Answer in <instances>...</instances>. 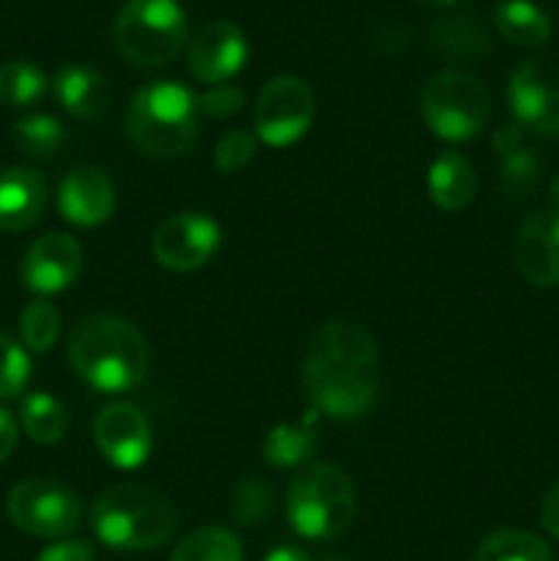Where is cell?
Returning a JSON list of instances; mask_svg holds the SVG:
<instances>
[{"label":"cell","mask_w":559,"mask_h":561,"mask_svg":"<svg viewBox=\"0 0 559 561\" xmlns=\"http://www.w3.org/2000/svg\"><path fill=\"white\" fill-rule=\"evenodd\" d=\"M173 561H241V542L233 531L203 526L179 542Z\"/></svg>","instance_id":"23"},{"label":"cell","mask_w":559,"mask_h":561,"mask_svg":"<svg viewBox=\"0 0 559 561\" xmlns=\"http://www.w3.org/2000/svg\"><path fill=\"white\" fill-rule=\"evenodd\" d=\"M515 266L537 288L559 285V208L532 214L515 236Z\"/></svg>","instance_id":"14"},{"label":"cell","mask_w":559,"mask_h":561,"mask_svg":"<svg viewBox=\"0 0 559 561\" xmlns=\"http://www.w3.org/2000/svg\"><path fill=\"white\" fill-rule=\"evenodd\" d=\"M186 42V16L175 0H129L115 20V44L137 66H164Z\"/></svg>","instance_id":"6"},{"label":"cell","mask_w":559,"mask_h":561,"mask_svg":"<svg viewBox=\"0 0 559 561\" xmlns=\"http://www.w3.org/2000/svg\"><path fill=\"white\" fill-rule=\"evenodd\" d=\"M510 107L515 124L540 135H559V55H540L510 77Z\"/></svg>","instance_id":"10"},{"label":"cell","mask_w":559,"mask_h":561,"mask_svg":"<svg viewBox=\"0 0 559 561\" xmlns=\"http://www.w3.org/2000/svg\"><path fill=\"white\" fill-rule=\"evenodd\" d=\"M420 3L436 5V9H449V5H455V3H458V0H420Z\"/></svg>","instance_id":"39"},{"label":"cell","mask_w":559,"mask_h":561,"mask_svg":"<svg viewBox=\"0 0 559 561\" xmlns=\"http://www.w3.org/2000/svg\"><path fill=\"white\" fill-rule=\"evenodd\" d=\"M493 151L499 153V157H510V153L521 151V142H524V126L521 124H504L502 129L493 131Z\"/></svg>","instance_id":"35"},{"label":"cell","mask_w":559,"mask_h":561,"mask_svg":"<svg viewBox=\"0 0 559 561\" xmlns=\"http://www.w3.org/2000/svg\"><path fill=\"white\" fill-rule=\"evenodd\" d=\"M263 458L269 466L277 469H294V466L307 463L318 449L316 416H305L301 422H285V425L272 427L263 438Z\"/></svg>","instance_id":"20"},{"label":"cell","mask_w":559,"mask_h":561,"mask_svg":"<svg viewBox=\"0 0 559 561\" xmlns=\"http://www.w3.org/2000/svg\"><path fill=\"white\" fill-rule=\"evenodd\" d=\"M247 60L244 33L233 22H208L195 33L190 44V71L201 82L223 85L241 71Z\"/></svg>","instance_id":"15"},{"label":"cell","mask_w":559,"mask_h":561,"mask_svg":"<svg viewBox=\"0 0 559 561\" xmlns=\"http://www.w3.org/2000/svg\"><path fill=\"white\" fill-rule=\"evenodd\" d=\"M31 378V359L25 348L9 334H0V400L16 398Z\"/></svg>","instance_id":"29"},{"label":"cell","mask_w":559,"mask_h":561,"mask_svg":"<svg viewBox=\"0 0 559 561\" xmlns=\"http://www.w3.org/2000/svg\"><path fill=\"white\" fill-rule=\"evenodd\" d=\"M20 334L25 348L47 354L60 334V312L44 299L31 301L20 316Z\"/></svg>","instance_id":"27"},{"label":"cell","mask_w":559,"mask_h":561,"mask_svg":"<svg viewBox=\"0 0 559 561\" xmlns=\"http://www.w3.org/2000/svg\"><path fill=\"white\" fill-rule=\"evenodd\" d=\"M22 431L36 444H58L66 433V411L53 394L31 392L20 403Z\"/></svg>","instance_id":"22"},{"label":"cell","mask_w":559,"mask_h":561,"mask_svg":"<svg viewBox=\"0 0 559 561\" xmlns=\"http://www.w3.org/2000/svg\"><path fill=\"white\" fill-rule=\"evenodd\" d=\"M493 20H497L499 33L518 47H540L551 36L548 16L529 0H504L497 5Z\"/></svg>","instance_id":"21"},{"label":"cell","mask_w":559,"mask_h":561,"mask_svg":"<svg viewBox=\"0 0 559 561\" xmlns=\"http://www.w3.org/2000/svg\"><path fill=\"white\" fill-rule=\"evenodd\" d=\"M316 118V96L299 77H274L266 82L255 104V137L266 146H294L307 135Z\"/></svg>","instance_id":"9"},{"label":"cell","mask_w":559,"mask_h":561,"mask_svg":"<svg viewBox=\"0 0 559 561\" xmlns=\"http://www.w3.org/2000/svg\"><path fill=\"white\" fill-rule=\"evenodd\" d=\"M91 526L99 540L115 551H148L175 535L179 513L173 502L153 488L124 482L96 499Z\"/></svg>","instance_id":"3"},{"label":"cell","mask_w":559,"mask_h":561,"mask_svg":"<svg viewBox=\"0 0 559 561\" xmlns=\"http://www.w3.org/2000/svg\"><path fill=\"white\" fill-rule=\"evenodd\" d=\"M301 383L312 409L332 420L367 414L381 387V359L370 332L349 318L318 329L301 359Z\"/></svg>","instance_id":"1"},{"label":"cell","mask_w":559,"mask_h":561,"mask_svg":"<svg viewBox=\"0 0 559 561\" xmlns=\"http://www.w3.org/2000/svg\"><path fill=\"white\" fill-rule=\"evenodd\" d=\"M263 561H310V559H307V553L299 551V548L280 546V548H274V551L269 553Z\"/></svg>","instance_id":"38"},{"label":"cell","mask_w":559,"mask_h":561,"mask_svg":"<svg viewBox=\"0 0 559 561\" xmlns=\"http://www.w3.org/2000/svg\"><path fill=\"white\" fill-rule=\"evenodd\" d=\"M64 126L53 115H27L14 126V142L27 157H49L64 146Z\"/></svg>","instance_id":"28"},{"label":"cell","mask_w":559,"mask_h":561,"mask_svg":"<svg viewBox=\"0 0 559 561\" xmlns=\"http://www.w3.org/2000/svg\"><path fill=\"white\" fill-rule=\"evenodd\" d=\"M475 561H554V553L529 531H497L477 548Z\"/></svg>","instance_id":"24"},{"label":"cell","mask_w":559,"mask_h":561,"mask_svg":"<svg viewBox=\"0 0 559 561\" xmlns=\"http://www.w3.org/2000/svg\"><path fill=\"white\" fill-rule=\"evenodd\" d=\"M82 272V247L69 233H47L22 257V283L33 294L53 296L69 288Z\"/></svg>","instance_id":"13"},{"label":"cell","mask_w":559,"mask_h":561,"mask_svg":"<svg viewBox=\"0 0 559 561\" xmlns=\"http://www.w3.org/2000/svg\"><path fill=\"white\" fill-rule=\"evenodd\" d=\"M47 206V181L31 168L0 173V230L20 233L38 222Z\"/></svg>","instance_id":"17"},{"label":"cell","mask_w":559,"mask_h":561,"mask_svg":"<svg viewBox=\"0 0 559 561\" xmlns=\"http://www.w3.org/2000/svg\"><path fill=\"white\" fill-rule=\"evenodd\" d=\"M537 175H540V159L529 148H521V151L504 157L502 186L510 195H526L537 184Z\"/></svg>","instance_id":"32"},{"label":"cell","mask_w":559,"mask_h":561,"mask_svg":"<svg viewBox=\"0 0 559 561\" xmlns=\"http://www.w3.org/2000/svg\"><path fill=\"white\" fill-rule=\"evenodd\" d=\"M477 192L475 168L460 153L442 151L427 170V195L442 211H460Z\"/></svg>","instance_id":"19"},{"label":"cell","mask_w":559,"mask_h":561,"mask_svg":"<svg viewBox=\"0 0 559 561\" xmlns=\"http://www.w3.org/2000/svg\"><path fill=\"white\" fill-rule=\"evenodd\" d=\"M422 115L442 140H475L491 118V96L469 71L449 69L427 80L422 91Z\"/></svg>","instance_id":"7"},{"label":"cell","mask_w":559,"mask_h":561,"mask_svg":"<svg viewBox=\"0 0 559 561\" xmlns=\"http://www.w3.org/2000/svg\"><path fill=\"white\" fill-rule=\"evenodd\" d=\"M540 524L554 540H559V480L548 488V493L543 496L540 504Z\"/></svg>","instance_id":"36"},{"label":"cell","mask_w":559,"mask_h":561,"mask_svg":"<svg viewBox=\"0 0 559 561\" xmlns=\"http://www.w3.org/2000/svg\"><path fill=\"white\" fill-rule=\"evenodd\" d=\"M244 107V93L233 85H214L197 96V113L212 118H230Z\"/></svg>","instance_id":"33"},{"label":"cell","mask_w":559,"mask_h":561,"mask_svg":"<svg viewBox=\"0 0 559 561\" xmlns=\"http://www.w3.org/2000/svg\"><path fill=\"white\" fill-rule=\"evenodd\" d=\"M197 96L181 82H153L129 107V135L151 157H175L197 135Z\"/></svg>","instance_id":"5"},{"label":"cell","mask_w":559,"mask_h":561,"mask_svg":"<svg viewBox=\"0 0 559 561\" xmlns=\"http://www.w3.org/2000/svg\"><path fill=\"white\" fill-rule=\"evenodd\" d=\"M99 453L115 469H140L151 455V425L132 403H110L93 422Z\"/></svg>","instance_id":"12"},{"label":"cell","mask_w":559,"mask_h":561,"mask_svg":"<svg viewBox=\"0 0 559 561\" xmlns=\"http://www.w3.org/2000/svg\"><path fill=\"white\" fill-rule=\"evenodd\" d=\"M58 208L66 222L77 228H96L113 217V181L99 168H75L60 181Z\"/></svg>","instance_id":"16"},{"label":"cell","mask_w":559,"mask_h":561,"mask_svg":"<svg viewBox=\"0 0 559 561\" xmlns=\"http://www.w3.org/2000/svg\"><path fill=\"white\" fill-rule=\"evenodd\" d=\"M433 42L444 55L466 58V55H480L486 49V31H482L480 22L466 14L447 16L433 27Z\"/></svg>","instance_id":"26"},{"label":"cell","mask_w":559,"mask_h":561,"mask_svg":"<svg viewBox=\"0 0 559 561\" xmlns=\"http://www.w3.org/2000/svg\"><path fill=\"white\" fill-rule=\"evenodd\" d=\"M16 447V422L5 409H0V463L14 453Z\"/></svg>","instance_id":"37"},{"label":"cell","mask_w":559,"mask_h":561,"mask_svg":"<svg viewBox=\"0 0 559 561\" xmlns=\"http://www.w3.org/2000/svg\"><path fill=\"white\" fill-rule=\"evenodd\" d=\"M93 548L82 540H64L38 553L36 561H93Z\"/></svg>","instance_id":"34"},{"label":"cell","mask_w":559,"mask_h":561,"mask_svg":"<svg viewBox=\"0 0 559 561\" xmlns=\"http://www.w3.org/2000/svg\"><path fill=\"white\" fill-rule=\"evenodd\" d=\"M285 513L305 540H332L354 520V485L338 466L310 463L290 480Z\"/></svg>","instance_id":"4"},{"label":"cell","mask_w":559,"mask_h":561,"mask_svg":"<svg viewBox=\"0 0 559 561\" xmlns=\"http://www.w3.org/2000/svg\"><path fill=\"white\" fill-rule=\"evenodd\" d=\"M11 524L31 537H66L80 526L82 507L75 491L49 477H31L16 482L5 499Z\"/></svg>","instance_id":"8"},{"label":"cell","mask_w":559,"mask_h":561,"mask_svg":"<svg viewBox=\"0 0 559 561\" xmlns=\"http://www.w3.org/2000/svg\"><path fill=\"white\" fill-rule=\"evenodd\" d=\"M272 507V491L261 480H244L233 491V518L241 526H252L263 520Z\"/></svg>","instance_id":"30"},{"label":"cell","mask_w":559,"mask_h":561,"mask_svg":"<svg viewBox=\"0 0 559 561\" xmlns=\"http://www.w3.org/2000/svg\"><path fill=\"white\" fill-rule=\"evenodd\" d=\"M219 247V225L206 214H175L164 219L151 241L159 266L170 272H192L212 261Z\"/></svg>","instance_id":"11"},{"label":"cell","mask_w":559,"mask_h":561,"mask_svg":"<svg viewBox=\"0 0 559 561\" xmlns=\"http://www.w3.org/2000/svg\"><path fill=\"white\" fill-rule=\"evenodd\" d=\"M258 137L247 129H233L217 142V151H214V164H217L219 173H236V170L247 168L250 159L255 157Z\"/></svg>","instance_id":"31"},{"label":"cell","mask_w":559,"mask_h":561,"mask_svg":"<svg viewBox=\"0 0 559 561\" xmlns=\"http://www.w3.org/2000/svg\"><path fill=\"white\" fill-rule=\"evenodd\" d=\"M47 91V77L27 60H5L0 64V104L5 107H27L38 102Z\"/></svg>","instance_id":"25"},{"label":"cell","mask_w":559,"mask_h":561,"mask_svg":"<svg viewBox=\"0 0 559 561\" xmlns=\"http://www.w3.org/2000/svg\"><path fill=\"white\" fill-rule=\"evenodd\" d=\"M53 91L60 107L75 115V118H99L110 107V82L91 66H64L55 75Z\"/></svg>","instance_id":"18"},{"label":"cell","mask_w":559,"mask_h":561,"mask_svg":"<svg viewBox=\"0 0 559 561\" xmlns=\"http://www.w3.org/2000/svg\"><path fill=\"white\" fill-rule=\"evenodd\" d=\"M69 359L77 376L99 392H126L148 370V348L129 321L96 312L77 323L69 340Z\"/></svg>","instance_id":"2"},{"label":"cell","mask_w":559,"mask_h":561,"mask_svg":"<svg viewBox=\"0 0 559 561\" xmlns=\"http://www.w3.org/2000/svg\"><path fill=\"white\" fill-rule=\"evenodd\" d=\"M551 201L557 203V208H559V175L554 179V184H551Z\"/></svg>","instance_id":"40"}]
</instances>
